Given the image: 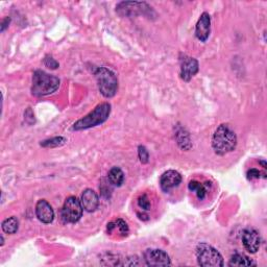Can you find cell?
<instances>
[{
	"instance_id": "8992f818",
	"label": "cell",
	"mask_w": 267,
	"mask_h": 267,
	"mask_svg": "<svg viewBox=\"0 0 267 267\" xmlns=\"http://www.w3.org/2000/svg\"><path fill=\"white\" fill-rule=\"evenodd\" d=\"M83 206L75 196L66 198L62 209V218L67 223H75L83 216Z\"/></svg>"
},
{
	"instance_id": "4fadbf2b",
	"label": "cell",
	"mask_w": 267,
	"mask_h": 267,
	"mask_svg": "<svg viewBox=\"0 0 267 267\" xmlns=\"http://www.w3.org/2000/svg\"><path fill=\"white\" fill-rule=\"evenodd\" d=\"M36 215L40 221L43 223H51L54 219V211L50 204L45 199L38 201L36 206Z\"/></svg>"
},
{
	"instance_id": "7c38bea8",
	"label": "cell",
	"mask_w": 267,
	"mask_h": 267,
	"mask_svg": "<svg viewBox=\"0 0 267 267\" xmlns=\"http://www.w3.org/2000/svg\"><path fill=\"white\" fill-rule=\"evenodd\" d=\"M211 30V18L208 13H203L197 21L195 28V36L200 42H206Z\"/></svg>"
},
{
	"instance_id": "e0dca14e",
	"label": "cell",
	"mask_w": 267,
	"mask_h": 267,
	"mask_svg": "<svg viewBox=\"0 0 267 267\" xmlns=\"http://www.w3.org/2000/svg\"><path fill=\"white\" fill-rule=\"evenodd\" d=\"M108 179L110 183L113 186H116V187H120L121 185L124 182V173L118 167H113L111 170L109 171L108 174Z\"/></svg>"
},
{
	"instance_id": "484cf974",
	"label": "cell",
	"mask_w": 267,
	"mask_h": 267,
	"mask_svg": "<svg viewBox=\"0 0 267 267\" xmlns=\"http://www.w3.org/2000/svg\"><path fill=\"white\" fill-rule=\"evenodd\" d=\"M261 172L258 170V169L252 168L247 171V179L248 180H254V179H260Z\"/></svg>"
},
{
	"instance_id": "4316f807",
	"label": "cell",
	"mask_w": 267,
	"mask_h": 267,
	"mask_svg": "<svg viewBox=\"0 0 267 267\" xmlns=\"http://www.w3.org/2000/svg\"><path fill=\"white\" fill-rule=\"evenodd\" d=\"M10 24V18H5L3 21H2V24H1V31H4V29L9 26Z\"/></svg>"
},
{
	"instance_id": "ba28073f",
	"label": "cell",
	"mask_w": 267,
	"mask_h": 267,
	"mask_svg": "<svg viewBox=\"0 0 267 267\" xmlns=\"http://www.w3.org/2000/svg\"><path fill=\"white\" fill-rule=\"evenodd\" d=\"M144 260L148 266H169L171 264L169 256L162 249H146Z\"/></svg>"
},
{
	"instance_id": "2e32d148",
	"label": "cell",
	"mask_w": 267,
	"mask_h": 267,
	"mask_svg": "<svg viewBox=\"0 0 267 267\" xmlns=\"http://www.w3.org/2000/svg\"><path fill=\"white\" fill-rule=\"evenodd\" d=\"M229 265L230 266H256L257 263L253 261L250 258H248L247 256L237 253L232 256Z\"/></svg>"
},
{
	"instance_id": "52a82bcc",
	"label": "cell",
	"mask_w": 267,
	"mask_h": 267,
	"mask_svg": "<svg viewBox=\"0 0 267 267\" xmlns=\"http://www.w3.org/2000/svg\"><path fill=\"white\" fill-rule=\"evenodd\" d=\"M116 11L121 16H136L138 14L149 15L152 12L151 6L145 2H136V1H126L120 2L116 6Z\"/></svg>"
},
{
	"instance_id": "83f0119b",
	"label": "cell",
	"mask_w": 267,
	"mask_h": 267,
	"mask_svg": "<svg viewBox=\"0 0 267 267\" xmlns=\"http://www.w3.org/2000/svg\"><path fill=\"white\" fill-rule=\"evenodd\" d=\"M138 216H140V219H143V220H147L148 219V216L147 215H142L140 213H138Z\"/></svg>"
},
{
	"instance_id": "30bf717a",
	"label": "cell",
	"mask_w": 267,
	"mask_h": 267,
	"mask_svg": "<svg viewBox=\"0 0 267 267\" xmlns=\"http://www.w3.org/2000/svg\"><path fill=\"white\" fill-rule=\"evenodd\" d=\"M181 61V77L185 82H189V80L195 75L198 72V62L190 58V56L184 55Z\"/></svg>"
},
{
	"instance_id": "7402d4cb",
	"label": "cell",
	"mask_w": 267,
	"mask_h": 267,
	"mask_svg": "<svg viewBox=\"0 0 267 267\" xmlns=\"http://www.w3.org/2000/svg\"><path fill=\"white\" fill-rule=\"evenodd\" d=\"M112 184L110 183L109 179L108 181L106 179H102L101 180V184L99 186V189H100V192H101V195L103 197H106V198H109L111 196V194H112Z\"/></svg>"
},
{
	"instance_id": "8fae6325",
	"label": "cell",
	"mask_w": 267,
	"mask_h": 267,
	"mask_svg": "<svg viewBox=\"0 0 267 267\" xmlns=\"http://www.w3.org/2000/svg\"><path fill=\"white\" fill-rule=\"evenodd\" d=\"M182 182V175L175 170H168L162 174L160 179V185L163 191L168 192L171 189L177 187Z\"/></svg>"
},
{
	"instance_id": "5bb4252c",
	"label": "cell",
	"mask_w": 267,
	"mask_h": 267,
	"mask_svg": "<svg viewBox=\"0 0 267 267\" xmlns=\"http://www.w3.org/2000/svg\"><path fill=\"white\" fill-rule=\"evenodd\" d=\"M80 203L87 212H94L99 206V198L92 189H86L80 197Z\"/></svg>"
},
{
	"instance_id": "7a4b0ae2",
	"label": "cell",
	"mask_w": 267,
	"mask_h": 267,
	"mask_svg": "<svg viewBox=\"0 0 267 267\" xmlns=\"http://www.w3.org/2000/svg\"><path fill=\"white\" fill-rule=\"evenodd\" d=\"M111 114V104L102 102L84 118L77 120L72 126V131H83L106 122Z\"/></svg>"
},
{
	"instance_id": "277c9868",
	"label": "cell",
	"mask_w": 267,
	"mask_h": 267,
	"mask_svg": "<svg viewBox=\"0 0 267 267\" xmlns=\"http://www.w3.org/2000/svg\"><path fill=\"white\" fill-rule=\"evenodd\" d=\"M95 77L99 91L104 97L111 98L115 96L118 90V79L114 72L106 67H100L96 70Z\"/></svg>"
},
{
	"instance_id": "44dd1931",
	"label": "cell",
	"mask_w": 267,
	"mask_h": 267,
	"mask_svg": "<svg viewBox=\"0 0 267 267\" xmlns=\"http://www.w3.org/2000/svg\"><path fill=\"white\" fill-rule=\"evenodd\" d=\"M65 142H66V139L64 137H54V138L45 140L41 142V146L43 147H58L63 145Z\"/></svg>"
},
{
	"instance_id": "ac0fdd59",
	"label": "cell",
	"mask_w": 267,
	"mask_h": 267,
	"mask_svg": "<svg viewBox=\"0 0 267 267\" xmlns=\"http://www.w3.org/2000/svg\"><path fill=\"white\" fill-rule=\"evenodd\" d=\"M175 137H176L177 143H179V145L183 149H189L191 147L189 134L186 132L183 127H180L175 132Z\"/></svg>"
},
{
	"instance_id": "cb8c5ba5",
	"label": "cell",
	"mask_w": 267,
	"mask_h": 267,
	"mask_svg": "<svg viewBox=\"0 0 267 267\" xmlns=\"http://www.w3.org/2000/svg\"><path fill=\"white\" fill-rule=\"evenodd\" d=\"M138 156H139V159L141 161V163H143V164H146L147 163L148 159H149V155H148L147 149L145 148L144 146H139V148H138Z\"/></svg>"
},
{
	"instance_id": "6da1fadb",
	"label": "cell",
	"mask_w": 267,
	"mask_h": 267,
	"mask_svg": "<svg viewBox=\"0 0 267 267\" xmlns=\"http://www.w3.org/2000/svg\"><path fill=\"white\" fill-rule=\"evenodd\" d=\"M236 145V134L228 124H221L216 128L212 138V147L217 155H226L235 149Z\"/></svg>"
},
{
	"instance_id": "9a60e30c",
	"label": "cell",
	"mask_w": 267,
	"mask_h": 267,
	"mask_svg": "<svg viewBox=\"0 0 267 267\" xmlns=\"http://www.w3.org/2000/svg\"><path fill=\"white\" fill-rule=\"evenodd\" d=\"M118 231V233L120 234L121 236H127L128 235V232H129V229H128V225L127 223L123 220V219H117L115 221L113 222H110L108 223V226H107V231L109 234H112L114 231Z\"/></svg>"
},
{
	"instance_id": "5b68a950",
	"label": "cell",
	"mask_w": 267,
	"mask_h": 267,
	"mask_svg": "<svg viewBox=\"0 0 267 267\" xmlns=\"http://www.w3.org/2000/svg\"><path fill=\"white\" fill-rule=\"evenodd\" d=\"M196 258L200 266H223V259L220 253L207 243L197 245Z\"/></svg>"
},
{
	"instance_id": "d4e9b609",
	"label": "cell",
	"mask_w": 267,
	"mask_h": 267,
	"mask_svg": "<svg viewBox=\"0 0 267 267\" xmlns=\"http://www.w3.org/2000/svg\"><path fill=\"white\" fill-rule=\"evenodd\" d=\"M44 64H45V66L47 68H49V69H56V68H59V63L56 62L52 56H46L45 60H44Z\"/></svg>"
},
{
	"instance_id": "d6986e66",
	"label": "cell",
	"mask_w": 267,
	"mask_h": 267,
	"mask_svg": "<svg viewBox=\"0 0 267 267\" xmlns=\"http://www.w3.org/2000/svg\"><path fill=\"white\" fill-rule=\"evenodd\" d=\"M19 229V221L15 216L6 218L2 222V230L6 234H15Z\"/></svg>"
},
{
	"instance_id": "3957f363",
	"label": "cell",
	"mask_w": 267,
	"mask_h": 267,
	"mask_svg": "<svg viewBox=\"0 0 267 267\" xmlns=\"http://www.w3.org/2000/svg\"><path fill=\"white\" fill-rule=\"evenodd\" d=\"M60 87V79L42 70L35 71L32 75L31 92L36 96H46L54 93Z\"/></svg>"
},
{
	"instance_id": "9c48e42d",
	"label": "cell",
	"mask_w": 267,
	"mask_h": 267,
	"mask_svg": "<svg viewBox=\"0 0 267 267\" xmlns=\"http://www.w3.org/2000/svg\"><path fill=\"white\" fill-rule=\"evenodd\" d=\"M242 243H243L247 252L255 254L260 248V235L255 229H246L242 234Z\"/></svg>"
},
{
	"instance_id": "ffe728a7",
	"label": "cell",
	"mask_w": 267,
	"mask_h": 267,
	"mask_svg": "<svg viewBox=\"0 0 267 267\" xmlns=\"http://www.w3.org/2000/svg\"><path fill=\"white\" fill-rule=\"evenodd\" d=\"M188 188L190 191L195 192L198 199H204L207 195V187L205 184H201L197 181H191L188 185Z\"/></svg>"
},
{
	"instance_id": "603a6c76",
	"label": "cell",
	"mask_w": 267,
	"mask_h": 267,
	"mask_svg": "<svg viewBox=\"0 0 267 267\" xmlns=\"http://www.w3.org/2000/svg\"><path fill=\"white\" fill-rule=\"evenodd\" d=\"M138 205L142 210H145V211H148L150 210V201L147 197L146 194H143L138 199Z\"/></svg>"
}]
</instances>
